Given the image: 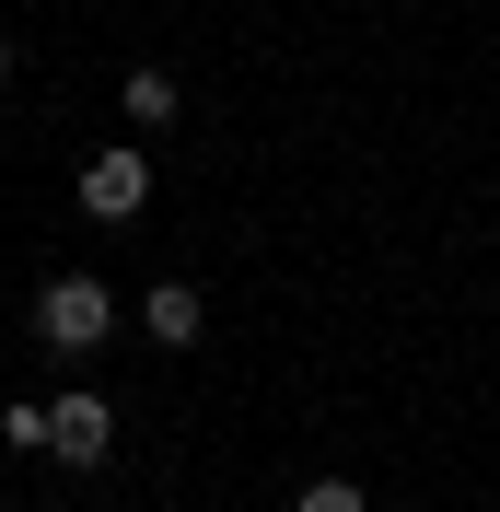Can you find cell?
<instances>
[{
    "label": "cell",
    "instance_id": "cell-1",
    "mask_svg": "<svg viewBox=\"0 0 500 512\" xmlns=\"http://www.w3.org/2000/svg\"><path fill=\"white\" fill-rule=\"evenodd\" d=\"M117 280H94V268H59V280L35 291V338H47V350L59 361H82V350H105V338H117Z\"/></svg>",
    "mask_w": 500,
    "mask_h": 512
},
{
    "label": "cell",
    "instance_id": "cell-2",
    "mask_svg": "<svg viewBox=\"0 0 500 512\" xmlns=\"http://www.w3.org/2000/svg\"><path fill=\"white\" fill-rule=\"evenodd\" d=\"M82 210H94V222H140V210H152V163L128 152V140L94 152V163H82Z\"/></svg>",
    "mask_w": 500,
    "mask_h": 512
},
{
    "label": "cell",
    "instance_id": "cell-3",
    "mask_svg": "<svg viewBox=\"0 0 500 512\" xmlns=\"http://www.w3.org/2000/svg\"><path fill=\"white\" fill-rule=\"evenodd\" d=\"M47 454L59 466H105L117 454V408L105 396H47Z\"/></svg>",
    "mask_w": 500,
    "mask_h": 512
},
{
    "label": "cell",
    "instance_id": "cell-4",
    "mask_svg": "<svg viewBox=\"0 0 500 512\" xmlns=\"http://www.w3.org/2000/svg\"><path fill=\"white\" fill-rule=\"evenodd\" d=\"M140 326H152L163 350H198V326H210V291H187V280H152V291H140Z\"/></svg>",
    "mask_w": 500,
    "mask_h": 512
},
{
    "label": "cell",
    "instance_id": "cell-5",
    "mask_svg": "<svg viewBox=\"0 0 500 512\" xmlns=\"http://www.w3.org/2000/svg\"><path fill=\"white\" fill-rule=\"evenodd\" d=\"M117 117L128 128H175V70H128V82H117Z\"/></svg>",
    "mask_w": 500,
    "mask_h": 512
},
{
    "label": "cell",
    "instance_id": "cell-6",
    "mask_svg": "<svg viewBox=\"0 0 500 512\" xmlns=\"http://www.w3.org/2000/svg\"><path fill=\"white\" fill-rule=\"evenodd\" d=\"M0 443H12V454H47V396H12V408H0Z\"/></svg>",
    "mask_w": 500,
    "mask_h": 512
},
{
    "label": "cell",
    "instance_id": "cell-7",
    "mask_svg": "<svg viewBox=\"0 0 500 512\" xmlns=\"http://www.w3.org/2000/svg\"><path fill=\"white\" fill-rule=\"evenodd\" d=\"M291 512H373V489H361V478H314Z\"/></svg>",
    "mask_w": 500,
    "mask_h": 512
},
{
    "label": "cell",
    "instance_id": "cell-8",
    "mask_svg": "<svg viewBox=\"0 0 500 512\" xmlns=\"http://www.w3.org/2000/svg\"><path fill=\"white\" fill-rule=\"evenodd\" d=\"M0 82H12V35H0Z\"/></svg>",
    "mask_w": 500,
    "mask_h": 512
}]
</instances>
